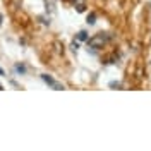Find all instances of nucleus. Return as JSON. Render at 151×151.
Segmentation results:
<instances>
[{"label": "nucleus", "mask_w": 151, "mask_h": 151, "mask_svg": "<svg viewBox=\"0 0 151 151\" xmlns=\"http://www.w3.org/2000/svg\"><path fill=\"white\" fill-rule=\"evenodd\" d=\"M108 40H110V35H106V33H98V35H94L93 38L88 40V45L91 48H101Z\"/></svg>", "instance_id": "f257e3e1"}, {"label": "nucleus", "mask_w": 151, "mask_h": 151, "mask_svg": "<svg viewBox=\"0 0 151 151\" xmlns=\"http://www.w3.org/2000/svg\"><path fill=\"white\" fill-rule=\"evenodd\" d=\"M41 79H43V81L52 88V89H55V91H62V89H64V84H62V83H58V81H55L52 76L43 74V76H41Z\"/></svg>", "instance_id": "f03ea898"}, {"label": "nucleus", "mask_w": 151, "mask_h": 151, "mask_svg": "<svg viewBox=\"0 0 151 151\" xmlns=\"http://www.w3.org/2000/svg\"><path fill=\"white\" fill-rule=\"evenodd\" d=\"M76 9H77V12H83V10H84V0H77Z\"/></svg>", "instance_id": "7ed1b4c3"}, {"label": "nucleus", "mask_w": 151, "mask_h": 151, "mask_svg": "<svg viewBox=\"0 0 151 151\" xmlns=\"http://www.w3.org/2000/svg\"><path fill=\"white\" fill-rule=\"evenodd\" d=\"M77 40H81V41H84V40H88V36H86V33H84V31H81V33L77 35Z\"/></svg>", "instance_id": "20e7f679"}, {"label": "nucleus", "mask_w": 151, "mask_h": 151, "mask_svg": "<svg viewBox=\"0 0 151 151\" xmlns=\"http://www.w3.org/2000/svg\"><path fill=\"white\" fill-rule=\"evenodd\" d=\"M94 19H96V16H94V14L88 16V22H89V24H94Z\"/></svg>", "instance_id": "39448f33"}, {"label": "nucleus", "mask_w": 151, "mask_h": 151, "mask_svg": "<svg viewBox=\"0 0 151 151\" xmlns=\"http://www.w3.org/2000/svg\"><path fill=\"white\" fill-rule=\"evenodd\" d=\"M16 70H17V72H24L26 69H24V67H21V65H16Z\"/></svg>", "instance_id": "423d86ee"}, {"label": "nucleus", "mask_w": 151, "mask_h": 151, "mask_svg": "<svg viewBox=\"0 0 151 151\" xmlns=\"http://www.w3.org/2000/svg\"><path fill=\"white\" fill-rule=\"evenodd\" d=\"M5 74V72H4V69H2V67H0V76H4Z\"/></svg>", "instance_id": "0eeeda50"}, {"label": "nucleus", "mask_w": 151, "mask_h": 151, "mask_svg": "<svg viewBox=\"0 0 151 151\" xmlns=\"http://www.w3.org/2000/svg\"><path fill=\"white\" fill-rule=\"evenodd\" d=\"M0 19H2V17H0Z\"/></svg>", "instance_id": "6e6552de"}]
</instances>
